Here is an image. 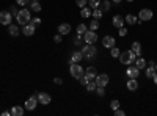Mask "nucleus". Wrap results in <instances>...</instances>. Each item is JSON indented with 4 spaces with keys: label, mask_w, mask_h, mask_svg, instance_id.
I'll list each match as a JSON object with an SVG mask.
<instances>
[{
    "label": "nucleus",
    "mask_w": 157,
    "mask_h": 116,
    "mask_svg": "<svg viewBox=\"0 0 157 116\" xmlns=\"http://www.w3.org/2000/svg\"><path fill=\"white\" fill-rule=\"evenodd\" d=\"M90 30H93V32H96L98 28H99V21L98 19H93L91 21V24H90V27H88Z\"/></svg>",
    "instance_id": "31"
},
{
    "label": "nucleus",
    "mask_w": 157,
    "mask_h": 116,
    "mask_svg": "<svg viewBox=\"0 0 157 116\" xmlns=\"http://www.w3.org/2000/svg\"><path fill=\"white\" fill-rule=\"evenodd\" d=\"M124 22H127L129 25H135V24L138 22V16H135V14H127V16L124 17Z\"/></svg>",
    "instance_id": "19"
},
{
    "label": "nucleus",
    "mask_w": 157,
    "mask_h": 116,
    "mask_svg": "<svg viewBox=\"0 0 157 116\" xmlns=\"http://www.w3.org/2000/svg\"><path fill=\"white\" fill-rule=\"evenodd\" d=\"M102 14H104V11L101 9V8H96V9H93V14H91V17H94V19H101L102 17Z\"/></svg>",
    "instance_id": "29"
},
{
    "label": "nucleus",
    "mask_w": 157,
    "mask_h": 116,
    "mask_svg": "<svg viewBox=\"0 0 157 116\" xmlns=\"http://www.w3.org/2000/svg\"><path fill=\"white\" fill-rule=\"evenodd\" d=\"M35 30H36V25H33L32 22H29V24L22 25L21 33H24L25 36H33V35H35Z\"/></svg>",
    "instance_id": "8"
},
{
    "label": "nucleus",
    "mask_w": 157,
    "mask_h": 116,
    "mask_svg": "<svg viewBox=\"0 0 157 116\" xmlns=\"http://www.w3.org/2000/svg\"><path fill=\"white\" fill-rule=\"evenodd\" d=\"M96 93H98L99 97H104V96H105V86H98L96 88Z\"/></svg>",
    "instance_id": "35"
},
{
    "label": "nucleus",
    "mask_w": 157,
    "mask_h": 116,
    "mask_svg": "<svg viewBox=\"0 0 157 116\" xmlns=\"http://www.w3.org/2000/svg\"><path fill=\"white\" fill-rule=\"evenodd\" d=\"M88 30V27L85 24H78L77 25V35H85V32Z\"/></svg>",
    "instance_id": "30"
},
{
    "label": "nucleus",
    "mask_w": 157,
    "mask_h": 116,
    "mask_svg": "<svg viewBox=\"0 0 157 116\" xmlns=\"http://www.w3.org/2000/svg\"><path fill=\"white\" fill-rule=\"evenodd\" d=\"M146 77H148V79H152V77L157 74V71H155V68L154 66H149V68H146Z\"/></svg>",
    "instance_id": "28"
},
{
    "label": "nucleus",
    "mask_w": 157,
    "mask_h": 116,
    "mask_svg": "<svg viewBox=\"0 0 157 116\" xmlns=\"http://www.w3.org/2000/svg\"><path fill=\"white\" fill-rule=\"evenodd\" d=\"M58 33L63 36V35H69V32H71V25L69 24H60L58 25Z\"/></svg>",
    "instance_id": "15"
},
{
    "label": "nucleus",
    "mask_w": 157,
    "mask_h": 116,
    "mask_svg": "<svg viewBox=\"0 0 157 116\" xmlns=\"http://www.w3.org/2000/svg\"><path fill=\"white\" fill-rule=\"evenodd\" d=\"M17 8H16V5H11V8H10V13L13 14V17H16V14H17Z\"/></svg>",
    "instance_id": "37"
},
{
    "label": "nucleus",
    "mask_w": 157,
    "mask_h": 116,
    "mask_svg": "<svg viewBox=\"0 0 157 116\" xmlns=\"http://www.w3.org/2000/svg\"><path fill=\"white\" fill-rule=\"evenodd\" d=\"M146 60L145 58H141V57H137V60H135V66L138 68V69H145L146 68Z\"/></svg>",
    "instance_id": "21"
},
{
    "label": "nucleus",
    "mask_w": 157,
    "mask_h": 116,
    "mask_svg": "<svg viewBox=\"0 0 157 116\" xmlns=\"http://www.w3.org/2000/svg\"><path fill=\"white\" fill-rule=\"evenodd\" d=\"M75 5H77L78 8H83V6L88 5V0H75Z\"/></svg>",
    "instance_id": "36"
},
{
    "label": "nucleus",
    "mask_w": 157,
    "mask_h": 116,
    "mask_svg": "<svg viewBox=\"0 0 157 116\" xmlns=\"http://www.w3.org/2000/svg\"><path fill=\"white\" fill-rule=\"evenodd\" d=\"M36 97H38V102H41V105H47L52 100L50 94H47V93H36Z\"/></svg>",
    "instance_id": "11"
},
{
    "label": "nucleus",
    "mask_w": 157,
    "mask_h": 116,
    "mask_svg": "<svg viewBox=\"0 0 157 116\" xmlns=\"http://www.w3.org/2000/svg\"><path fill=\"white\" fill-rule=\"evenodd\" d=\"M69 72L71 75L74 77V79H80V77L85 74V69L80 66V63H71V68H69Z\"/></svg>",
    "instance_id": "4"
},
{
    "label": "nucleus",
    "mask_w": 157,
    "mask_h": 116,
    "mask_svg": "<svg viewBox=\"0 0 157 116\" xmlns=\"http://www.w3.org/2000/svg\"><path fill=\"white\" fill-rule=\"evenodd\" d=\"M80 41H82V35H77V36L74 38V44L78 46V44H80Z\"/></svg>",
    "instance_id": "42"
},
{
    "label": "nucleus",
    "mask_w": 157,
    "mask_h": 116,
    "mask_svg": "<svg viewBox=\"0 0 157 116\" xmlns=\"http://www.w3.org/2000/svg\"><path fill=\"white\" fill-rule=\"evenodd\" d=\"M88 5L93 8V9H96V8H99V5H101V0H88Z\"/></svg>",
    "instance_id": "34"
},
{
    "label": "nucleus",
    "mask_w": 157,
    "mask_h": 116,
    "mask_svg": "<svg viewBox=\"0 0 157 116\" xmlns=\"http://www.w3.org/2000/svg\"><path fill=\"white\" fill-rule=\"evenodd\" d=\"M112 24H113V27H115V28H121L123 25H124V17L120 16V14H116V16H113Z\"/></svg>",
    "instance_id": "13"
},
{
    "label": "nucleus",
    "mask_w": 157,
    "mask_h": 116,
    "mask_svg": "<svg viewBox=\"0 0 157 116\" xmlns=\"http://www.w3.org/2000/svg\"><path fill=\"white\" fill-rule=\"evenodd\" d=\"M130 50H132L137 57H141V44L138 41H134L132 43V49H130Z\"/></svg>",
    "instance_id": "18"
},
{
    "label": "nucleus",
    "mask_w": 157,
    "mask_h": 116,
    "mask_svg": "<svg viewBox=\"0 0 157 116\" xmlns=\"http://www.w3.org/2000/svg\"><path fill=\"white\" fill-rule=\"evenodd\" d=\"M112 2H113V3H120V2H121V0H112Z\"/></svg>",
    "instance_id": "48"
},
{
    "label": "nucleus",
    "mask_w": 157,
    "mask_h": 116,
    "mask_svg": "<svg viewBox=\"0 0 157 116\" xmlns=\"http://www.w3.org/2000/svg\"><path fill=\"white\" fill-rule=\"evenodd\" d=\"M30 22H32L33 25H39V24H41V17H32Z\"/></svg>",
    "instance_id": "39"
},
{
    "label": "nucleus",
    "mask_w": 157,
    "mask_h": 116,
    "mask_svg": "<svg viewBox=\"0 0 157 116\" xmlns=\"http://www.w3.org/2000/svg\"><path fill=\"white\" fill-rule=\"evenodd\" d=\"M154 68H155V71H157V63H155V66H154Z\"/></svg>",
    "instance_id": "49"
},
{
    "label": "nucleus",
    "mask_w": 157,
    "mask_h": 116,
    "mask_svg": "<svg viewBox=\"0 0 157 116\" xmlns=\"http://www.w3.org/2000/svg\"><path fill=\"white\" fill-rule=\"evenodd\" d=\"M152 9H149V8H143V9H140V13H138V22H148V21H151L152 19Z\"/></svg>",
    "instance_id": "5"
},
{
    "label": "nucleus",
    "mask_w": 157,
    "mask_h": 116,
    "mask_svg": "<svg viewBox=\"0 0 157 116\" xmlns=\"http://www.w3.org/2000/svg\"><path fill=\"white\" fill-rule=\"evenodd\" d=\"M120 54H121V50L120 49H118V47H112V50H110V55L113 57V58H118V57H120Z\"/></svg>",
    "instance_id": "33"
},
{
    "label": "nucleus",
    "mask_w": 157,
    "mask_h": 116,
    "mask_svg": "<svg viewBox=\"0 0 157 116\" xmlns=\"http://www.w3.org/2000/svg\"><path fill=\"white\" fill-rule=\"evenodd\" d=\"M82 60H83L82 52H74L72 57H71V60H69V64H71V63H80Z\"/></svg>",
    "instance_id": "20"
},
{
    "label": "nucleus",
    "mask_w": 157,
    "mask_h": 116,
    "mask_svg": "<svg viewBox=\"0 0 157 116\" xmlns=\"http://www.w3.org/2000/svg\"><path fill=\"white\" fill-rule=\"evenodd\" d=\"M11 114L13 116H22L24 114V108L21 105H14V107L11 108Z\"/></svg>",
    "instance_id": "22"
},
{
    "label": "nucleus",
    "mask_w": 157,
    "mask_h": 116,
    "mask_svg": "<svg viewBox=\"0 0 157 116\" xmlns=\"http://www.w3.org/2000/svg\"><path fill=\"white\" fill-rule=\"evenodd\" d=\"M30 8H32V11H35V13H39V11H41V3H39V0H32Z\"/></svg>",
    "instance_id": "23"
},
{
    "label": "nucleus",
    "mask_w": 157,
    "mask_h": 116,
    "mask_svg": "<svg viewBox=\"0 0 157 116\" xmlns=\"http://www.w3.org/2000/svg\"><path fill=\"white\" fill-rule=\"evenodd\" d=\"M85 74H88V75H91L94 79V77L98 75V69L94 68V66H88L86 69H85Z\"/></svg>",
    "instance_id": "26"
},
{
    "label": "nucleus",
    "mask_w": 157,
    "mask_h": 116,
    "mask_svg": "<svg viewBox=\"0 0 157 116\" xmlns=\"http://www.w3.org/2000/svg\"><path fill=\"white\" fill-rule=\"evenodd\" d=\"M113 113H115V116H124L126 113L123 111V110H120V108H116V110H113Z\"/></svg>",
    "instance_id": "41"
},
{
    "label": "nucleus",
    "mask_w": 157,
    "mask_h": 116,
    "mask_svg": "<svg viewBox=\"0 0 157 116\" xmlns=\"http://www.w3.org/2000/svg\"><path fill=\"white\" fill-rule=\"evenodd\" d=\"M2 114H3V116H11V111H3Z\"/></svg>",
    "instance_id": "46"
},
{
    "label": "nucleus",
    "mask_w": 157,
    "mask_h": 116,
    "mask_svg": "<svg viewBox=\"0 0 157 116\" xmlns=\"http://www.w3.org/2000/svg\"><path fill=\"white\" fill-rule=\"evenodd\" d=\"M110 107H112V110L120 108V102H118V100H112V102H110Z\"/></svg>",
    "instance_id": "38"
},
{
    "label": "nucleus",
    "mask_w": 157,
    "mask_h": 116,
    "mask_svg": "<svg viewBox=\"0 0 157 116\" xmlns=\"http://www.w3.org/2000/svg\"><path fill=\"white\" fill-rule=\"evenodd\" d=\"M85 86H86V89H88L90 93L96 91V88H98V85H96V82H94V80H90V82H88V83H86Z\"/></svg>",
    "instance_id": "27"
},
{
    "label": "nucleus",
    "mask_w": 157,
    "mask_h": 116,
    "mask_svg": "<svg viewBox=\"0 0 157 116\" xmlns=\"http://www.w3.org/2000/svg\"><path fill=\"white\" fill-rule=\"evenodd\" d=\"M83 39H85V43L86 44H94L96 41H98V35H96V32H93V30H86L85 32V35H83Z\"/></svg>",
    "instance_id": "6"
},
{
    "label": "nucleus",
    "mask_w": 157,
    "mask_h": 116,
    "mask_svg": "<svg viewBox=\"0 0 157 116\" xmlns=\"http://www.w3.org/2000/svg\"><path fill=\"white\" fill-rule=\"evenodd\" d=\"M54 83H55V85H61V83H63V80L60 79V77H55V79H54Z\"/></svg>",
    "instance_id": "45"
},
{
    "label": "nucleus",
    "mask_w": 157,
    "mask_h": 116,
    "mask_svg": "<svg viewBox=\"0 0 157 116\" xmlns=\"http://www.w3.org/2000/svg\"><path fill=\"white\" fill-rule=\"evenodd\" d=\"M110 6H112V3L109 2V0H104V3H101V5H99V8H101L102 11H109V9H110Z\"/></svg>",
    "instance_id": "32"
},
{
    "label": "nucleus",
    "mask_w": 157,
    "mask_h": 116,
    "mask_svg": "<svg viewBox=\"0 0 157 116\" xmlns=\"http://www.w3.org/2000/svg\"><path fill=\"white\" fill-rule=\"evenodd\" d=\"M32 19V14H30V11L27 8H22L17 11V14H16V21L19 25H25V24H29Z\"/></svg>",
    "instance_id": "1"
},
{
    "label": "nucleus",
    "mask_w": 157,
    "mask_h": 116,
    "mask_svg": "<svg viewBox=\"0 0 157 116\" xmlns=\"http://www.w3.org/2000/svg\"><path fill=\"white\" fill-rule=\"evenodd\" d=\"M94 82H96L98 86H107L109 82H110V77H109L107 74H98V75L94 77Z\"/></svg>",
    "instance_id": "7"
},
{
    "label": "nucleus",
    "mask_w": 157,
    "mask_h": 116,
    "mask_svg": "<svg viewBox=\"0 0 157 116\" xmlns=\"http://www.w3.org/2000/svg\"><path fill=\"white\" fill-rule=\"evenodd\" d=\"M152 80H154V85H157V74L152 77Z\"/></svg>",
    "instance_id": "47"
},
{
    "label": "nucleus",
    "mask_w": 157,
    "mask_h": 116,
    "mask_svg": "<svg viewBox=\"0 0 157 116\" xmlns=\"http://www.w3.org/2000/svg\"><path fill=\"white\" fill-rule=\"evenodd\" d=\"M120 61L123 63V64H126V66H129V64H132V63H135V60H137V55L132 52V50H126V52H121L120 54Z\"/></svg>",
    "instance_id": "2"
},
{
    "label": "nucleus",
    "mask_w": 157,
    "mask_h": 116,
    "mask_svg": "<svg viewBox=\"0 0 157 116\" xmlns=\"http://www.w3.org/2000/svg\"><path fill=\"white\" fill-rule=\"evenodd\" d=\"M11 21H13V14L10 11H0V24L8 27V25L11 24Z\"/></svg>",
    "instance_id": "9"
},
{
    "label": "nucleus",
    "mask_w": 157,
    "mask_h": 116,
    "mask_svg": "<svg viewBox=\"0 0 157 116\" xmlns=\"http://www.w3.org/2000/svg\"><path fill=\"white\" fill-rule=\"evenodd\" d=\"M54 41H55V43H57V44H58V43H61V35H60V33H58V35H55V36H54Z\"/></svg>",
    "instance_id": "43"
},
{
    "label": "nucleus",
    "mask_w": 157,
    "mask_h": 116,
    "mask_svg": "<svg viewBox=\"0 0 157 116\" xmlns=\"http://www.w3.org/2000/svg\"><path fill=\"white\" fill-rule=\"evenodd\" d=\"M29 2H30V0H16V3H17V5H21V6L29 5Z\"/></svg>",
    "instance_id": "40"
},
{
    "label": "nucleus",
    "mask_w": 157,
    "mask_h": 116,
    "mask_svg": "<svg viewBox=\"0 0 157 116\" xmlns=\"http://www.w3.org/2000/svg\"><path fill=\"white\" fill-rule=\"evenodd\" d=\"M126 35H127V30H126L124 27H121V28H120V36H126Z\"/></svg>",
    "instance_id": "44"
},
{
    "label": "nucleus",
    "mask_w": 157,
    "mask_h": 116,
    "mask_svg": "<svg viewBox=\"0 0 157 116\" xmlns=\"http://www.w3.org/2000/svg\"><path fill=\"white\" fill-rule=\"evenodd\" d=\"M90 80H94V79H93V77H91V75H88V74H83V75L80 77V79H78V82H80V85H83V86H85V85H86V83H88Z\"/></svg>",
    "instance_id": "24"
},
{
    "label": "nucleus",
    "mask_w": 157,
    "mask_h": 116,
    "mask_svg": "<svg viewBox=\"0 0 157 116\" xmlns=\"http://www.w3.org/2000/svg\"><path fill=\"white\" fill-rule=\"evenodd\" d=\"M80 52H82V55H83L85 60H91V58L96 57L98 49L94 47V44H86V46H83V49L80 50Z\"/></svg>",
    "instance_id": "3"
},
{
    "label": "nucleus",
    "mask_w": 157,
    "mask_h": 116,
    "mask_svg": "<svg viewBox=\"0 0 157 116\" xmlns=\"http://www.w3.org/2000/svg\"><path fill=\"white\" fill-rule=\"evenodd\" d=\"M25 108H27L29 111H32V110H35L36 108V105H38V97H36V94L35 96H30L27 100H25Z\"/></svg>",
    "instance_id": "10"
},
{
    "label": "nucleus",
    "mask_w": 157,
    "mask_h": 116,
    "mask_svg": "<svg viewBox=\"0 0 157 116\" xmlns=\"http://www.w3.org/2000/svg\"><path fill=\"white\" fill-rule=\"evenodd\" d=\"M127 89H129V91H137V89H138L137 79H129L127 80Z\"/></svg>",
    "instance_id": "17"
},
{
    "label": "nucleus",
    "mask_w": 157,
    "mask_h": 116,
    "mask_svg": "<svg viewBox=\"0 0 157 116\" xmlns=\"http://www.w3.org/2000/svg\"><path fill=\"white\" fill-rule=\"evenodd\" d=\"M8 33H10L11 36H19L21 28L17 27V25H14V24H10V25H8Z\"/></svg>",
    "instance_id": "16"
},
{
    "label": "nucleus",
    "mask_w": 157,
    "mask_h": 116,
    "mask_svg": "<svg viewBox=\"0 0 157 116\" xmlns=\"http://www.w3.org/2000/svg\"><path fill=\"white\" fill-rule=\"evenodd\" d=\"M102 44H104V47H107V49H112V47L115 46V38H113V36H110V35L104 36V39H102Z\"/></svg>",
    "instance_id": "14"
},
{
    "label": "nucleus",
    "mask_w": 157,
    "mask_h": 116,
    "mask_svg": "<svg viewBox=\"0 0 157 116\" xmlns=\"http://www.w3.org/2000/svg\"><path fill=\"white\" fill-rule=\"evenodd\" d=\"M126 74H127L129 79H138V75H140V69H138L137 66H130V64H129V68H127Z\"/></svg>",
    "instance_id": "12"
},
{
    "label": "nucleus",
    "mask_w": 157,
    "mask_h": 116,
    "mask_svg": "<svg viewBox=\"0 0 157 116\" xmlns=\"http://www.w3.org/2000/svg\"><path fill=\"white\" fill-rule=\"evenodd\" d=\"M91 14H93V13H91V9L90 8H86V6H83V8H80V16L82 17H91Z\"/></svg>",
    "instance_id": "25"
},
{
    "label": "nucleus",
    "mask_w": 157,
    "mask_h": 116,
    "mask_svg": "<svg viewBox=\"0 0 157 116\" xmlns=\"http://www.w3.org/2000/svg\"><path fill=\"white\" fill-rule=\"evenodd\" d=\"M127 2H134V0H127Z\"/></svg>",
    "instance_id": "50"
}]
</instances>
